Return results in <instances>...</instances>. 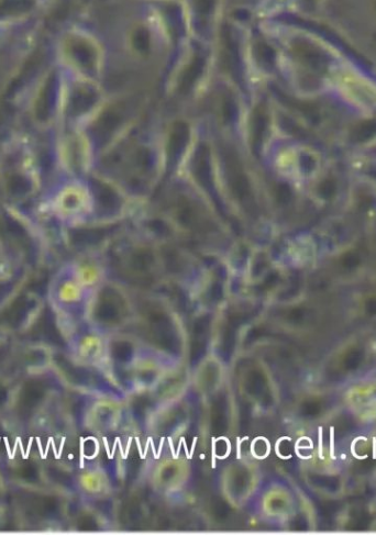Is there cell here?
<instances>
[{
	"instance_id": "6da1fadb",
	"label": "cell",
	"mask_w": 376,
	"mask_h": 535,
	"mask_svg": "<svg viewBox=\"0 0 376 535\" xmlns=\"http://www.w3.org/2000/svg\"><path fill=\"white\" fill-rule=\"evenodd\" d=\"M95 33L105 50L104 76L140 77L168 72L176 50L158 8L143 0H104Z\"/></svg>"
},
{
	"instance_id": "3957f363",
	"label": "cell",
	"mask_w": 376,
	"mask_h": 535,
	"mask_svg": "<svg viewBox=\"0 0 376 535\" xmlns=\"http://www.w3.org/2000/svg\"><path fill=\"white\" fill-rule=\"evenodd\" d=\"M192 39L214 47L225 16V0H183Z\"/></svg>"
},
{
	"instance_id": "8fae6325",
	"label": "cell",
	"mask_w": 376,
	"mask_h": 535,
	"mask_svg": "<svg viewBox=\"0 0 376 535\" xmlns=\"http://www.w3.org/2000/svg\"><path fill=\"white\" fill-rule=\"evenodd\" d=\"M269 128L268 109L263 103L254 108L251 118V141L254 152L260 150Z\"/></svg>"
},
{
	"instance_id": "4fadbf2b",
	"label": "cell",
	"mask_w": 376,
	"mask_h": 535,
	"mask_svg": "<svg viewBox=\"0 0 376 535\" xmlns=\"http://www.w3.org/2000/svg\"><path fill=\"white\" fill-rule=\"evenodd\" d=\"M95 195L97 202L107 211H115L120 207V198L113 188L103 183L95 184Z\"/></svg>"
},
{
	"instance_id": "8992f818",
	"label": "cell",
	"mask_w": 376,
	"mask_h": 535,
	"mask_svg": "<svg viewBox=\"0 0 376 535\" xmlns=\"http://www.w3.org/2000/svg\"><path fill=\"white\" fill-rule=\"evenodd\" d=\"M99 102V93L91 84L77 85L71 94L69 111L71 116H83L97 105Z\"/></svg>"
},
{
	"instance_id": "277c9868",
	"label": "cell",
	"mask_w": 376,
	"mask_h": 535,
	"mask_svg": "<svg viewBox=\"0 0 376 535\" xmlns=\"http://www.w3.org/2000/svg\"><path fill=\"white\" fill-rule=\"evenodd\" d=\"M223 161L230 192L250 215H256L258 207L249 178L243 170L239 156L234 150H223Z\"/></svg>"
},
{
	"instance_id": "30bf717a",
	"label": "cell",
	"mask_w": 376,
	"mask_h": 535,
	"mask_svg": "<svg viewBox=\"0 0 376 535\" xmlns=\"http://www.w3.org/2000/svg\"><path fill=\"white\" fill-rule=\"evenodd\" d=\"M190 127L185 121H176L172 127L169 139V159L171 164H175L181 159L188 142H190Z\"/></svg>"
},
{
	"instance_id": "5b68a950",
	"label": "cell",
	"mask_w": 376,
	"mask_h": 535,
	"mask_svg": "<svg viewBox=\"0 0 376 535\" xmlns=\"http://www.w3.org/2000/svg\"><path fill=\"white\" fill-rule=\"evenodd\" d=\"M287 53L308 70L323 74L328 70V55L315 43L304 37H293L286 44Z\"/></svg>"
},
{
	"instance_id": "d6986e66",
	"label": "cell",
	"mask_w": 376,
	"mask_h": 535,
	"mask_svg": "<svg viewBox=\"0 0 376 535\" xmlns=\"http://www.w3.org/2000/svg\"><path fill=\"white\" fill-rule=\"evenodd\" d=\"M104 238L103 231L99 230H83L77 231L74 234L73 240L80 245H90L101 241Z\"/></svg>"
},
{
	"instance_id": "44dd1931",
	"label": "cell",
	"mask_w": 376,
	"mask_h": 535,
	"mask_svg": "<svg viewBox=\"0 0 376 535\" xmlns=\"http://www.w3.org/2000/svg\"><path fill=\"white\" fill-rule=\"evenodd\" d=\"M337 191V185L333 180L327 178L322 184L319 185L317 192L323 199L329 200L333 198Z\"/></svg>"
},
{
	"instance_id": "9a60e30c",
	"label": "cell",
	"mask_w": 376,
	"mask_h": 535,
	"mask_svg": "<svg viewBox=\"0 0 376 535\" xmlns=\"http://www.w3.org/2000/svg\"><path fill=\"white\" fill-rule=\"evenodd\" d=\"M376 136V121L367 120L361 122L352 130L351 139L353 142L364 143L372 140Z\"/></svg>"
},
{
	"instance_id": "e0dca14e",
	"label": "cell",
	"mask_w": 376,
	"mask_h": 535,
	"mask_svg": "<svg viewBox=\"0 0 376 535\" xmlns=\"http://www.w3.org/2000/svg\"><path fill=\"white\" fill-rule=\"evenodd\" d=\"M178 219L180 224L187 228L193 229L197 226L196 210L188 202L181 203L178 210Z\"/></svg>"
},
{
	"instance_id": "7402d4cb",
	"label": "cell",
	"mask_w": 376,
	"mask_h": 535,
	"mask_svg": "<svg viewBox=\"0 0 376 535\" xmlns=\"http://www.w3.org/2000/svg\"><path fill=\"white\" fill-rule=\"evenodd\" d=\"M137 163L143 171H150L153 166V155L148 149H141L137 154Z\"/></svg>"
},
{
	"instance_id": "7a4b0ae2",
	"label": "cell",
	"mask_w": 376,
	"mask_h": 535,
	"mask_svg": "<svg viewBox=\"0 0 376 535\" xmlns=\"http://www.w3.org/2000/svg\"><path fill=\"white\" fill-rule=\"evenodd\" d=\"M66 62L85 76L95 78L105 72V50L95 31L73 29L66 32L62 41Z\"/></svg>"
},
{
	"instance_id": "ac0fdd59",
	"label": "cell",
	"mask_w": 376,
	"mask_h": 535,
	"mask_svg": "<svg viewBox=\"0 0 376 535\" xmlns=\"http://www.w3.org/2000/svg\"><path fill=\"white\" fill-rule=\"evenodd\" d=\"M8 191L11 196L24 197L31 191V184L27 178L16 175L10 178L8 182Z\"/></svg>"
},
{
	"instance_id": "ba28073f",
	"label": "cell",
	"mask_w": 376,
	"mask_h": 535,
	"mask_svg": "<svg viewBox=\"0 0 376 535\" xmlns=\"http://www.w3.org/2000/svg\"><path fill=\"white\" fill-rule=\"evenodd\" d=\"M124 119L125 113L121 107L106 109L96 121L94 127L96 138L99 141H107L123 125Z\"/></svg>"
},
{
	"instance_id": "ffe728a7",
	"label": "cell",
	"mask_w": 376,
	"mask_h": 535,
	"mask_svg": "<svg viewBox=\"0 0 376 535\" xmlns=\"http://www.w3.org/2000/svg\"><path fill=\"white\" fill-rule=\"evenodd\" d=\"M275 198L280 205H287L291 203L293 192L289 185L281 183L275 187Z\"/></svg>"
},
{
	"instance_id": "5bb4252c",
	"label": "cell",
	"mask_w": 376,
	"mask_h": 535,
	"mask_svg": "<svg viewBox=\"0 0 376 535\" xmlns=\"http://www.w3.org/2000/svg\"><path fill=\"white\" fill-rule=\"evenodd\" d=\"M221 117L226 125L235 124L239 118V104L231 92H226L221 100Z\"/></svg>"
},
{
	"instance_id": "2e32d148",
	"label": "cell",
	"mask_w": 376,
	"mask_h": 535,
	"mask_svg": "<svg viewBox=\"0 0 376 535\" xmlns=\"http://www.w3.org/2000/svg\"><path fill=\"white\" fill-rule=\"evenodd\" d=\"M154 263L153 254L149 250H139L131 258V265L136 271L147 272Z\"/></svg>"
},
{
	"instance_id": "603a6c76",
	"label": "cell",
	"mask_w": 376,
	"mask_h": 535,
	"mask_svg": "<svg viewBox=\"0 0 376 535\" xmlns=\"http://www.w3.org/2000/svg\"><path fill=\"white\" fill-rule=\"evenodd\" d=\"M340 264L348 270L356 269L361 264V256L356 252L346 253L342 256Z\"/></svg>"
},
{
	"instance_id": "cb8c5ba5",
	"label": "cell",
	"mask_w": 376,
	"mask_h": 535,
	"mask_svg": "<svg viewBox=\"0 0 376 535\" xmlns=\"http://www.w3.org/2000/svg\"><path fill=\"white\" fill-rule=\"evenodd\" d=\"M143 2H158V0H143Z\"/></svg>"
},
{
	"instance_id": "9c48e42d",
	"label": "cell",
	"mask_w": 376,
	"mask_h": 535,
	"mask_svg": "<svg viewBox=\"0 0 376 535\" xmlns=\"http://www.w3.org/2000/svg\"><path fill=\"white\" fill-rule=\"evenodd\" d=\"M193 174L198 181L207 191L213 192L214 180L212 161H210V151L207 146H199L195 152L193 159Z\"/></svg>"
},
{
	"instance_id": "52a82bcc",
	"label": "cell",
	"mask_w": 376,
	"mask_h": 535,
	"mask_svg": "<svg viewBox=\"0 0 376 535\" xmlns=\"http://www.w3.org/2000/svg\"><path fill=\"white\" fill-rule=\"evenodd\" d=\"M58 86V75L53 72L42 85L36 100V116L38 120L47 121L51 117L55 103H57Z\"/></svg>"
},
{
	"instance_id": "7c38bea8",
	"label": "cell",
	"mask_w": 376,
	"mask_h": 535,
	"mask_svg": "<svg viewBox=\"0 0 376 535\" xmlns=\"http://www.w3.org/2000/svg\"><path fill=\"white\" fill-rule=\"evenodd\" d=\"M37 6V0H0V21L24 17Z\"/></svg>"
}]
</instances>
